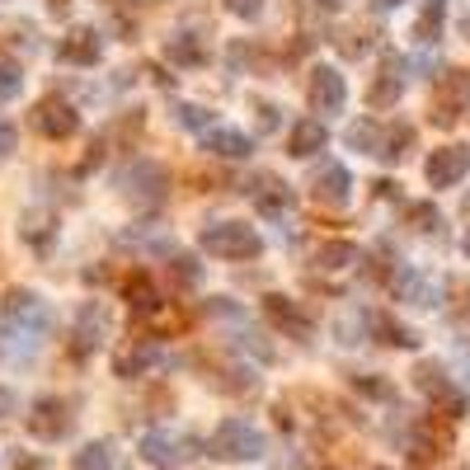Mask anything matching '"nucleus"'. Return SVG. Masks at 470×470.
<instances>
[{
    "instance_id": "obj_1",
    "label": "nucleus",
    "mask_w": 470,
    "mask_h": 470,
    "mask_svg": "<svg viewBox=\"0 0 470 470\" xmlns=\"http://www.w3.org/2000/svg\"><path fill=\"white\" fill-rule=\"evenodd\" d=\"M198 245L212 259H231V264H245V259L264 255V235L255 226H245V221H212V226H203Z\"/></svg>"
},
{
    "instance_id": "obj_2",
    "label": "nucleus",
    "mask_w": 470,
    "mask_h": 470,
    "mask_svg": "<svg viewBox=\"0 0 470 470\" xmlns=\"http://www.w3.org/2000/svg\"><path fill=\"white\" fill-rule=\"evenodd\" d=\"M207 452L216 461H259L268 452V437L245 419H221L207 437Z\"/></svg>"
},
{
    "instance_id": "obj_3",
    "label": "nucleus",
    "mask_w": 470,
    "mask_h": 470,
    "mask_svg": "<svg viewBox=\"0 0 470 470\" xmlns=\"http://www.w3.org/2000/svg\"><path fill=\"white\" fill-rule=\"evenodd\" d=\"M470 108V71H442L433 99H428V123L433 127H456Z\"/></svg>"
},
{
    "instance_id": "obj_4",
    "label": "nucleus",
    "mask_w": 470,
    "mask_h": 470,
    "mask_svg": "<svg viewBox=\"0 0 470 470\" xmlns=\"http://www.w3.org/2000/svg\"><path fill=\"white\" fill-rule=\"evenodd\" d=\"M203 447H207V442L188 437V433H170V428H151V433H142V442H136L142 461H146V465H160V470L179 465L184 456H198Z\"/></svg>"
},
{
    "instance_id": "obj_5",
    "label": "nucleus",
    "mask_w": 470,
    "mask_h": 470,
    "mask_svg": "<svg viewBox=\"0 0 470 470\" xmlns=\"http://www.w3.org/2000/svg\"><path fill=\"white\" fill-rule=\"evenodd\" d=\"M29 433L38 437V442H62L66 433H71V424H75V414H71V400H62V395H43L34 409H29Z\"/></svg>"
},
{
    "instance_id": "obj_6",
    "label": "nucleus",
    "mask_w": 470,
    "mask_h": 470,
    "mask_svg": "<svg viewBox=\"0 0 470 470\" xmlns=\"http://www.w3.org/2000/svg\"><path fill=\"white\" fill-rule=\"evenodd\" d=\"M306 104L315 108V114H344V104H348V85H344V75L335 66H311V80H306Z\"/></svg>"
},
{
    "instance_id": "obj_7",
    "label": "nucleus",
    "mask_w": 470,
    "mask_h": 470,
    "mask_svg": "<svg viewBox=\"0 0 470 470\" xmlns=\"http://www.w3.org/2000/svg\"><path fill=\"white\" fill-rule=\"evenodd\" d=\"M34 127L47 136V142H71V136L80 132V114H75L66 99L47 95V99H38V108H34Z\"/></svg>"
},
{
    "instance_id": "obj_8",
    "label": "nucleus",
    "mask_w": 470,
    "mask_h": 470,
    "mask_svg": "<svg viewBox=\"0 0 470 470\" xmlns=\"http://www.w3.org/2000/svg\"><path fill=\"white\" fill-rule=\"evenodd\" d=\"M470 175V146H437L424 160V179L428 188H456Z\"/></svg>"
},
{
    "instance_id": "obj_9",
    "label": "nucleus",
    "mask_w": 470,
    "mask_h": 470,
    "mask_svg": "<svg viewBox=\"0 0 470 470\" xmlns=\"http://www.w3.org/2000/svg\"><path fill=\"white\" fill-rule=\"evenodd\" d=\"M264 311H268V320L278 325L287 339H311V335H315V320L301 311V301H292V296H283V292L264 296Z\"/></svg>"
},
{
    "instance_id": "obj_10",
    "label": "nucleus",
    "mask_w": 470,
    "mask_h": 470,
    "mask_svg": "<svg viewBox=\"0 0 470 470\" xmlns=\"http://www.w3.org/2000/svg\"><path fill=\"white\" fill-rule=\"evenodd\" d=\"M5 325L10 329H47V306L34 287H10L5 292Z\"/></svg>"
},
{
    "instance_id": "obj_11",
    "label": "nucleus",
    "mask_w": 470,
    "mask_h": 470,
    "mask_svg": "<svg viewBox=\"0 0 470 470\" xmlns=\"http://www.w3.org/2000/svg\"><path fill=\"white\" fill-rule=\"evenodd\" d=\"M400 95H405V62L395 57V52H385L376 80L367 85V108H395Z\"/></svg>"
},
{
    "instance_id": "obj_12",
    "label": "nucleus",
    "mask_w": 470,
    "mask_h": 470,
    "mask_svg": "<svg viewBox=\"0 0 470 470\" xmlns=\"http://www.w3.org/2000/svg\"><path fill=\"white\" fill-rule=\"evenodd\" d=\"M118 188L127 193V198L160 203V193L170 188V179H165V170H160V165H151V160H136L132 170H123V175H118Z\"/></svg>"
},
{
    "instance_id": "obj_13",
    "label": "nucleus",
    "mask_w": 470,
    "mask_h": 470,
    "mask_svg": "<svg viewBox=\"0 0 470 470\" xmlns=\"http://www.w3.org/2000/svg\"><path fill=\"white\" fill-rule=\"evenodd\" d=\"M198 142H203V151L216 155V160H250V155H255V136L240 132V127H207Z\"/></svg>"
},
{
    "instance_id": "obj_14",
    "label": "nucleus",
    "mask_w": 470,
    "mask_h": 470,
    "mask_svg": "<svg viewBox=\"0 0 470 470\" xmlns=\"http://www.w3.org/2000/svg\"><path fill=\"white\" fill-rule=\"evenodd\" d=\"M123 296H127V311H132L136 320H151V315L165 311V292L155 287L151 273H132V278L123 283Z\"/></svg>"
},
{
    "instance_id": "obj_15",
    "label": "nucleus",
    "mask_w": 470,
    "mask_h": 470,
    "mask_svg": "<svg viewBox=\"0 0 470 470\" xmlns=\"http://www.w3.org/2000/svg\"><path fill=\"white\" fill-rule=\"evenodd\" d=\"M311 193H315L320 207H344V203L353 198V175L344 170V165L329 160V165H320V175H315Z\"/></svg>"
},
{
    "instance_id": "obj_16",
    "label": "nucleus",
    "mask_w": 470,
    "mask_h": 470,
    "mask_svg": "<svg viewBox=\"0 0 470 470\" xmlns=\"http://www.w3.org/2000/svg\"><path fill=\"white\" fill-rule=\"evenodd\" d=\"M99 57H104V43L95 29H71L57 43V62H66V66H95Z\"/></svg>"
},
{
    "instance_id": "obj_17",
    "label": "nucleus",
    "mask_w": 470,
    "mask_h": 470,
    "mask_svg": "<svg viewBox=\"0 0 470 470\" xmlns=\"http://www.w3.org/2000/svg\"><path fill=\"white\" fill-rule=\"evenodd\" d=\"M325 146H329V127H325L320 118L292 123V132H287V155H292V160H311V155H320Z\"/></svg>"
},
{
    "instance_id": "obj_18",
    "label": "nucleus",
    "mask_w": 470,
    "mask_h": 470,
    "mask_svg": "<svg viewBox=\"0 0 470 470\" xmlns=\"http://www.w3.org/2000/svg\"><path fill=\"white\" fill-rule=\"evenodd\" d=\"M99 344H104V311L85 306V311H80V320H75V329H71V344L66 348H71L75 363H85Z\"/></svg>"
},
{
    "instance_id": "obj_19",
    "label": "nucleus",
    "mask_w": 470,
    "mask_h": 470,
    "mask_svg": "<svg viewBox=\"0 0 470 470\" xmlns=\"http://www.w3.org/2000/svg\"><path fill=\"white\" fill-rule=\"evenodd\" d=\"M367 329H372V339L385 344V348H419V335H414L405 320H395L391 311H367Z\"/></svg>"
},
{
    "instance_id": "obj_20",
    "label": "nucleus",
    "mask_w": 470,
    "mask_h": 470,
    "mask_svg": "<svg viewBox=\"0 0 470 470\" xmlns=\"http://www.w3.org/2000/svg\"><path fill=\"white\" fill-rule=\"evenodd\" d=\"M250 198H255V207L264 216H287L296 207V193L287 184H278V179H259V188H250Z\"/></svg>"
},
{
    "instance_id": "obj_21",
    "label": "nucleus",
    "mask_w": 470,
    "mask_h": 470,
    "mask_svg": "<svg viewBox=\"0 0 470 470\" xmlns=\"http://www.w3.org/2000/svg\"><path fill=\"white\" fill-rule=\"evenodd\" d=\"M357 259V245L353 240H320L315 245V268H325V273H339V268H353Z\"/></svg>"
},
{
    "instance_id": "obj_22",
    "label": "nucleus",
    "mask_w": 470,
    "mask_h": 470,
    "mask_svg": "<svg viewBox=\"0 0 470 470\" xmlns=\"http://www.w3.org/2000/svg\"><path fill=\"white\" fill-rule=\"evenodd\" d=\"M442 447H447V433H433V424H424L419 433H414V442H409V465L424 470L428 461L442 456Z\"/></svg>"
},
{
    "instance_id": "obj_23",
    "label": "nucleus",
    "mask_w": 470,
    "mask_h": 470,
    "mask_svg": "<svg viewBox=\"0 0 470 470\" xmlns=\"http://www.w3.org/2000/svg\"><path fill=\"white\" fill-rule=\"evenodd\" d=\"M414 385H419L424 395H433V405H442L447 395H456L452 381H447V367H442V363H419V367H414Z\"/></svg>"
},
{
    "instance_id": "obj_24",
    "label": "nucleus",
    "mask_w": 470,
    "mask_h": 470,
    "mask_svg": "<svg viewBox=\"0 0 470 470\" xmlns=\"http://www.w3.org/2000/svg\"><path fill=\"white\" fill-rule=\"evenodd\" d=\"M155 363H160V348H155V344H136V348H127V353L114 357V372H118L123 381H132V376H142V372L155 367Z\"/></svg>"
},
{
    "instance_id": "obj_25",
    "label": "nucleus",
    "mask_w": 470,
    "mask_h": 470,
    "mask_svg": "<svg viewBox=\"0 0 470 470\" xmlns=\"http://www.w3.org/2000/svg\"><path fill=\"white\" fill-rule=\"evenodd\" d=\"M165 57H170L175 66H203L207 47H203V38H193V34H175L170 43H165Z\"/></svg>"
},
{
    "instance_id": "obj_26",
    "label": "nucleus",
    "mask_w": 470,
    "mask_h": 470,
    "mask_svg": "<svg viewBox=\"0 0 470 470\" xmlns=\"http://www.w3.org/2000/svg\"><path fill=\"white\" fill-rule=\"evenodd\" d=\"M344 142H348L353 151H363V155H376V160H381V142H385V132H381L372 118H357V123L344 132Z\"/></svg>"
},
{
    "instance_id": "obj_27",
    "label": "nucleus",
    "mask_w": 470,
    "mask_h": 470,
    "mask_svg": "<svg viewBox=\"0 0 470 470\" xmlns=\"http://www.w3.org/2000/svg\"><path fill=\"white\" fill-rule=\"evenodd\" d=\"M442 24H447V0H424L419 24H414V38H419V43H437L442 38Z\"/></svg>"
},
{
    "instance_id": "obj_28",
    "label": "nucleus",
    "mask_w": 470,
    "mask_h": 470,
    "mask_svg": "<svg viewBox=\"0 0 470 470\" xmlns=\"http://www.w3.org/2000/svg\"><path fill=\"white\" fill-rule=\"evenodd\" d=\"M71 470H114V442L99 437V442H85V447L75 452Z\"/></svg>"
},
{
    "instance_id": "obj_29",
    "label": "nucleus",
    "mask_w": 470,
    "mask_h": 470,
    "mask_svg": "<svg viewBox=\"0 0 470 470\" xmlns=\"http://www.w3.org/2000/svg\"><path fill=\"white\" fill-rule=\"evenodd\" d=\"M414 146V127L409 123H395V127H385V142H381V160H405V151Z\"/></svg>"
},
{
    "instance_id": "obj_30",
    "label": "nucleus",
    "mask_w": 470,
    "mask_h": 470,
    "mask_svg": "<svg viewBox=\"0 0 470 470\" xmlns=\"http://www.w3.org/2000/svg\"><path fill=\"white\" fill-rule=\"evenodd\" d=\"M19 90H24V66L10 52H0V99H15Z\"/></svg>"
},
{
    "instance_id": "obj_31",
    "label": "nucleus",
    "mask_w": 470,
    "mask_h": 470,
    "mask_svg": "<svg viewBox=\"0 0 470 470\" xmlns=\"http://www.w3.org/2000/svg\"><path fill=\"white\" fill-rule=\"evenodd\" d=\"M353 391H357V395H367V400H395V385H391V381H381L376 372L353 376Z\"/></svg>"
},
{
    "instance_id": "obj_32",
    "label": "nucleus",
    "mask_w": 470,
    "mask_h": 470,
    "mask_svg": "<svg viewBox=\"0 0 470 470\" xmlns=\"http://www.w3.org/2000/svg\"><path fill=\"white\" fill-rule=\"evenodd\" d=\"M175 118H179L184 127H193L198 136L212 127V114H207V108H198V104H175Z\"/></svg>"
},
{
    "instance_id": "obj_33",
    "label": "nucleus",
    "mask_w": 470,
    "mask_h": 470,
    "mask_svg": "<svg viewBox=\"0 0 470 470\" xmlns=\"http://www.w3.org/2000/svg\"><path fill=\"white\" fill-rule=\"evenodd\" d=\"M409 221H414V231H424V235L442 226V216H437L433 203H414V207H409Z\"/></svg>"
},
{
    "instance_id": "obj_34",
    "label": "nucleus",
    "mask_w": 470,
    "mask_h": 470,
    "mask_svg": "<svg viewBox=\"0 0 470 470\" xmlns=\"http://www.w3.org/2000/svg\"><path fill=\"white\" fill-rule=\"evenodd\" d=\"M221 5H226V15H235L245 24H255L264 15V0H221Z\"/></svg>"
},
{
    "instance_id": "obj_35",
    "label": "nucleus",
    "mask_w": 470,
    "mask_h": 470,
    "mask_svg": "<svg viewBox=\"0 0 470 470\" xmlns=\"http://www.w3.org/2000/svg\"><path fill=\"white\" fill-rule=\"evenodd\" d=\"M339 52H344V57H363V52H367V34H344Z\"/></svg>"
},
{
    "instance_id": "obj_36",
    "label": "nucleus",
    "mask_w": 470,
    "mask_h": 470,
    "mask_svg": "<svg viewBox=\"0 0 470 470\" xmlns=\"http://www.w3.org/2000/svg\"><path fill=\"white\" fill-rule=\"evenodd\" d=\"M170 273H175V278H179V283H198V264H193L188 255H179V259L170 264Z\"/></svg>"
},
{
    "instance_id": "obj_37",
    "label": "nucleus",
    "mask_w": 470,
    "mask_h": 470,
    "mask_svg": "<svg viewBox=\"0 0 470 470\" xmlns=\"http://www.w3.org/2000/svg\"><path fill=\"white\" fill-rule=\"evenodd\" d=\"M15 146H19V132H15V123H5V118H0V160H5Z\"/></svg>"
},
{
    "instance_id": "obj_38",
    "label": "nucleus",
    "mask_w": 470,
    "mask_h": 470,
    "mask_svg": "<svg viewBox=\"0 0 470 470\" xmlns=\"http://www.w3.org/2000/svg\"><path fill=\"white\" fill-rule=\"evenodd\" d=\"M452 292H456V301H461L456 315H461V320H470V287H465V283H452Z\"/></svg>"
},
{
    "instance_id": "obj_39",
    "label": "nucleus",
    "mask_w": 470,
    "mask_h": 470,
    "mask_svg": "<svg viewBox=\"0 0 470 470\" xmlns=\"http://www.w3.org/2000/svg\"><path fill=\"white\" fill-rule=\"evenodd\" d=\"M10 414H15V391L0 385V419H10Z\"/></svg>"
},
{
    "instance_id": "obj_40",
    "label": "nucleus",
    "mask_w": 470,
    "mask_h": 470,
    "mask_svg": "<svg viewBox=\"0 0 470 470\" xmlns=\"http://www.w3.org/2000/svg\"><path fill=\"white\" fill-rule=\"evenodd\" d=\"M372 5H376V10H400L405 0H372Z\"/></svg>"
},
{
    "instance_id": "obj_41",
    "label": "nucleus",
    "mask_w": 470,
    "mask_h": 470,
    "mask_svg": "<svg viewBox=\"0 0 470 470\" xmlns=\"http://www.w3.org/2000/svg\"><path fill=\"white\" fill-rule=\"evenodd\" d=\"M47 5H52V10H71V0H47Z\"/></svg>"
},
{
    "instance_id": "obj_42",
    "label": "nucleus",
    "mask_w": 470,
    "mask_h": 470,
    "mask_svg": "<svg viewBox=\"0 0 470 470\" xmlns=\"http://www.w3.org/2000/svg\"><path fill=\"white\" fill-rule=\"evenodd\" d=\"M461 250H465V259H470V226H465V235H461Z\"/></svg>"
},
{
    "instance_id": "obj_43",
    "label": "nucleus",
    "mask_w": 470,
    "mask_h": 470,
    "mask_svg": "<svg viewBox=\"0 0 470 470\" xmlns=\"http://www.w3.org/2000/svg\"><path fill=\"white\" fill-rule=\"evenodd\" d=\"M465 38H470V19H465Z\"/></svg>"
},
{
    "instance_id": "obj_44",
    "label": "nucleus",
    "mask_w": 470,
    "mask_h": 470,
    "mask_svg": "<svg viewBox=\"0 0 470 470\" xmlns=\"http://www.w3.org/2000/svg\"><path fill=\"white\" fill-rule=\"evenodd\" d=\"M376 470H391V465H376Z\"/></svg>"
}]
</instances>
